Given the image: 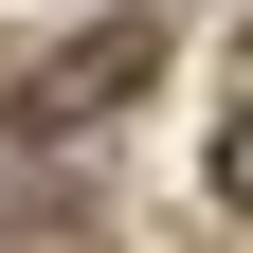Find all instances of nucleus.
<instances>
[{"mask_svg":"<svg viewBox=\"0 0 253 253\" xmlns=\"http://www.w3.org/2000/svg\"><path fill=\"white\" fill-rule=\"evenodd\" d=\"M145 73H163V18H109V37H73L37 90H18V126H90V109H126Z\"/></svg>","mask_w":253,"mask_h":253,"instance_id":"f257e3e1","label":"nucleus"}]
</instances>
